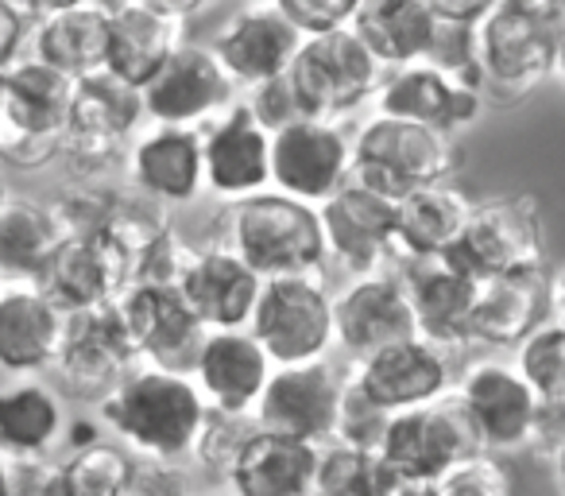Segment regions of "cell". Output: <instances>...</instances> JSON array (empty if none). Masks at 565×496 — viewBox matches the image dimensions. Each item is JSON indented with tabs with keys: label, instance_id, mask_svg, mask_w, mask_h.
<instances>
[{
	"label": "cell",
	"instance_id": "obj_41",
	"mask_svg": "<svg viewBox=\"0 0 565 496\" xmlns=\"http://www.w3.org/2000/svg\"><path fill=\"white\" fill-rule=\"evenodd\" d=\"M441 496H515V477L495 454L477 450L441 477Z\"/></svg>",
	"mask_w": 565,
	"mask_h": 496
},
{
	"label": "cell",
	"instance_id": "obj_51",
	"mask_svg": "<svg viewBox=\"0 0 565 496\" xmlns=\"http://www.w3.org/2000/svg\"><path fill=\"white\" fill-rule=\"evenodd\" d=\"M554 469H557V485H562V493H565V450H562V454H557Z\"/></svg>",
	"mask_w": 565,
	"mask_h": 496
},
{
	"label": "cell",
	"instance_id": "obj_36",
	"mask_svg": "<svg viewBox=\"0 0 565 496\" xmlns=\"http://www.w3.org/2000/svg\"><path fill=\"white\" fill-rule=\"evenodd\" d=\"M63 244L66 233L47 202L17 194L4 202L0 210V276L4 279L40 287Z\"/></svg>",
	"mask_w": 565,
	"mask_h": 496
},
{
	"label": "cell",
	"instance_id": "obj_27",
	"mask_svg": "<svg viewBox=\"0 0 565 496\" xmlns=\"http://www.w3.org/2000/svg\"><path fill=\"white\" fill-rule=\"evenodd\" d=\"M484 109V94L465 82L434 71V66H407L392 71L376 89V117L407 120L434 133L454 136L457 128L472 125Z\"/></svg>",
	"mask_w": 565,
	"mask_h": 496
},
{
	"label": "cell",
	"instance_id": "obj_34",
	"mask_svg": "<svg viewBox=\"0 0 565 496\" xmlns=\"http://www.w3.org/2000/svg\"><path fill=\"white\" fill-rule=\"evenodd\" d=\"M472 198L454 182L418 187L395 202V261L449 256L469 225Z\"/></svg>",
	"mask_w": 565,
	"mask_h": 496
},
{
	"label": "cell",
	"instance_id": "obj_37",
	"mask_svg": "<svg viewBox=\"0 0 565 496\" xmlns=\"http://www.w3.org/2000/svg\"><path fill=\"white\" fill-rule=\"evenodd\" d=\"M403 481L392 473L380 450H353V446H322L318 462L315 496H399Z\"/></svg>",
	"mask_w": 565,
	"mask_h": 496
},
{
	"label": "cell",
	"instance_id": "obj_24",
	"mask_svg": "<svg viewBox=\"0 0 565 496\" xmlns=\"http://www.w3.org/2000/svg\"><path fill=\"white\" fill-rule=\"evenodd\" d=\"M205 151V190L225 198L228 205L256 198L271 187V133L236 102L202 133Z\"/></svg>",
	"mask_w": 565,
	"mask_h": 496
},
{
	"label": "cell",
	"instance_id": "obj_19",
	"mask_svg": "<svg viewBox=\"0 0 565 496\" xmlns=\"http://www.w3.org/2000/svg\"><path fill=\"white\" fill-rule=\"evenodd\" d=\"M353 380L361 392L387 415L430 408V403L449 400L454 388V361L438 346L423 338L399 341L392 349H380L369 361H353Z\"/></svg>",
	"mask_w": 565,
	"mask_h": 496
},
{
	"label": "cell",
	"instance_id": "obj_33",
	"mask_svg": "<svg viewBox=\"0 0 565 496\" xmlns=\"http://www.w3.org/2000/svg\"><path fill=\"white\" fill-rule=\"evenodd\" d=\"M550 279L546 272H515V276L480 279L472 307V341L495 349H519L534 330L546 326Z\"/></svg>",
	"mask_w": 565,
	"mask_h": 496
},
{
	"label": "cell",
	"instance_id": "obj_10",
	"mask_svg": "<svg viewBox=\"0 0 565 496\" xmlns=\"http://www.w3.org/2000/svg\"><path fill=\"white\" fill-rule=\"evenodd\" d=\"M477 279L542 268V218L531 194H500L472 205L469 225L454 253Z\"/></svg>",
	"mask_w": 565,
	"mask_h": 496
},
{
	"label": "cell",
	"instance_id": "obj_22",
	"mask_svg": "<svg viewBox=\"0 0 565 496\" xmlns=\"http://www.w3.org/2000/svg\"><path fill=\"white\" fill-rule=\"evenodd\" d=\"M333 330H338V346L353 361H369L380 349L418 338L415 310L399 276L380 272V276L349 279L345 292L333 299Z\"/></svg>",
	"mask_w": 565,
	"mask_h": 496
},
{
	"label": "cell",
	"instance_id": "obj_3",
	"mask_svg": "<svg viewBox=\"0 0 565 496\" xmlns=\"http://www.w3.org/2000/svg\"><path fill=\"white\" fill-rule=\"evenodd\" d=\"M225 249H233L259 279L318 276L330 264L318 205L264 190L225 210Z\"/></svg>",
	"mask_w": 565,
	"mask_h": 496
},
{
	"label": "cell",
	"instance_id": "obj_31",
	"mask_svg": "<svg viewBox=\"0 0 565 496\" xmlns=\"http://www.w3.org/2000/svg\"><path fill=\"white\" fill-rule=\"evenodd\" d=\"M322 446L299 439H282L271 431H248L225 485L233 496H315Z\"/></svg>",
	"mask_w": 565,
	"mask_h": 496
},
{
	"label": "cell",
	"instance_id": "obj_30",
	"mask_svg": "<svg viewBox=\"0 0 565 496\" xmlns=\"http://www.w3.org/2000/svg\"><path fill=\"white\" fill-rule=\"evenodd\" d=\"M32 55L74 82L102 74L109 63V4H43V17L32 32Z\"/></svg>",
	"mask_w": 565,
	"mask_h": 496
},
{
	"label": "cell",
	"instance_id": "obj_52",
	"mask_svg": "<svg viewBox=\"0 0 565 496\" xmlns=\"http://www.w3.org/2000/svg\"><path fill=\"white\" fill-rule=\"evenodd\" d=\"M554 74L565 82V35H562V51H557V71H554Z\"/></svg>",
	"mask_w": 565,
	"mask_h": 496
},
{
	"label": "cell",
	"instance_id": "obj_21",
	"mask_svg": "<svg viewBox=\"0 0 565 496\" xmlns=\"http://www.w3.org/2000/svg\"><path fill=\"white\" fill-rule=\"evenodd\" d=\"M302 35L287 24L279 4H248L213 40V59L233 86L256 89L275 78H287L299 59Z\"/></svg>",
	"mask_w": 565,
	"mask_h": 496
},
{
	"label": "cell",
	"instance_id": "obj_9",
	"mask_svg": "<svg viewBox=\"0 0 565 496\" xmlns=\"http://www.w3.org/2000/svg\"><path fill=\"white\" fill-rule=\"evenodd\" d=\"M454 400L469 423L472 439L484 454H515L531 450L534 423H539L542 400L523 380L515 365L477 361L457 380Z\"/></svg>",
	"mask_w": 565,
	"mask_h": 496
},
{
	"label": "cell",
	"instance_id": "obj_26",
	"mask_svg": "<svg viewBox=\"0 0 565 496\" xmlns=\"http://www.w3.org/2000/svg\"><path fill=\"white\" fill-rule=\"evenodd\" d=\"M186 307L198 315L205 330H248L252 315H256L264 279L233 253L225 244H210V249H194L186 272L179 284Z\"/></svg>",
	"mask_w": 565,
	"mask_h": 496
},
{
	"label": "cell",
	"instance_id": "obj_15",
	"mask_svg": "<svg viewBox=\"0 0 565 496\" xmlns=\"http://www.w3.org/2000/svg\"><path fill=\"white\" fill-rule=\"evenodd\" d=\"M233 82L221 71L210 48L182 43L156 71V78L140 89L143 113L167 128H198L233 109Z\"/></svg>",
	"mask_w": 565,
	"mask_h": 496
},
{
	"label": "cell",
	"instance_id": "obj_14",
	"mask_svg": "<svg viewBox=\"0 0 565 496\" xmlns=\"http://www.w3.org/2000/svg\"><path fill=\"white\" fill-rule=\"evenodd\" d=\"M353 179V140L341 125L295 120L271 136V182L279 194L326 205Z\"/></svg>",
	"mask_w": 565,
	"mask_h": 496
},
{
	"label": "cell",
	"instance_id": "obj_28",
	"mask_svg": "<svg viewBox=\"0 0 565 496\" xmlns=\"http://www.w3.org/2000/svg\"><path fill=\"white\" fill-rule=\"evenodd\" d=\"M66 338V315L32 284L0 292V372L17 380L55 369Z\"/></svg>",
	"mask_w": 565,
	"mask_h": 496
},
{
	"label": "cell",
	"instance_id": "obj_53",
	"mask_svg": "<svg viewBox=\"0 0 565 496\" xmlns=\"http://www.w3.org/2000/svg\"><path fill=\"white\" fill-rule=\"evenodd\" d=\"M9 198H12V194L4 190V182H0V210H4V202H9Z\"/></svg>",
	"mask_w": 565,
	"mask_h": 496
},
{
	"label": "cell",
	"instance_id": "obj_5",
	"mask_svg": "<svg viewBox=\"0 0 565 496\" xmlns=\"http://www.w3.org/2000/svg\"><path fill=\"white\" fill-rule=\"evenodd\" d=\"M457 163L461 156H457L454 136L407 125V120L372 117L353 140V179L349 182L399 202L418 187L454 182Z\"/></svg>",
	"mask_w": 565,
	"mask_h": 496
},
{
	"label": "cell",
	"instance_id": "obj_17",
	"mask_svg": "<svg viewBox=\"0 0 565 496\" xmlns=\"http://www.w3.org/2000/svg\"><path fill=\"white\" fill-rule=\"evenodd\" d=\"M326 233V256L353 279L380 276L395 256V202L369 187L349 182L318 205Z\"/></svg>",
	"mask_w": 565,
	"mask_h": 496
},
{
	"label": "cell",
	"instance_id": "obj_45",
	"mask_svg": "<svg viewBox=\"0 0 565 496\" xmlns=\"http://www.w3.org/2000/svg\"><path fill=\"white\" fill-rule=\"evenodd\" d=\"M125 496H186V481H182L179 465H159L136 457V473L128 481Z\"/></svg>",
	"mask_w": 565,
	"mask_h": 496
},
{
	"label": "cell",
	"instance_id": "obj_20",
	"mask_svg": "<svg viewBox=\"0 0 565 496\" xmlns=\"http://www.w3.org/2000/svg\"><path fill=\"white\" fill-rule=\"evenodd\" d=\"M194 4H148V0H109V63L105 71L143 89L156 71L182 48V28Z\"/></svg>",
	"mask_w": 565,
	"mask_h": 496
},
{
	"label": "cell",
	"instance_id": "obj_8",
	"mask_svg": "<svg viewBox=\"0 0 565 496\" xmlns=\"http://www.w3.org/2000/svg\"><path fill=\"white\" fill-rule=\"evenodd\" d=\"M143 94L117 74L102 71L94 78H82L74 89L71 128L63 140V163L78 182H97L125 159V140L140 125Z\"/></svg>",
	"mask_w": 565,
	"mask_h": 496
},
{
	"label": "cell",
	"instance_id": "obj_48",
	"mask_svg": "<svg viewBox=\"0 0 565 496\" xmlns=\"http://www.w3.org/2000/svg\"><path fill=\"white\" fill-rule=\"evenodd\" d=\"M550 315H554V323L565 326V272L550 279Z\"/></svg>",
	"mask_w": 565,
	"mask_h": 496
},
{
	"label": "cell",
	"instance_id": "obj_32",
	"mask_svg": "<svg viewBox=\"0 0 565 496\" xmlns=\"http://www.w3.org/2000/svg\"><path fill=\"white\" fill-rule=\"evenodd\" d=\"M58 446H66V411L55 388L35 377L0 384V454L12 465H40Z\"/></svg>",
	"mask_w": 565,
	"mask_h": 496
},
{
	"label": "cell",
	"instance_id": "obj_16",
	"mask_svg": "<svg viewBox=\"0 0 565 496\" xmlns=\"http://www.w3.org/2000/svg\"><path fill=\"white\" fill-rule=\"evenodd\" d=\"M403 292L415 310V330L423 341L454 353L472 341V307H477L480 279L465 272L454 256L434 261H399L395 268Z\"/></svg>",
	"mask_w": 565,
	"mask_h": 496
},
{
	"label": "cell",
	"instance_id": "obj_44",
	"mask_svg": "<svg viewBox=\"0 0 565 496\" xmlns=\"http://www.w3.org/2000/svg\"><path fill=\"white\" fill-rule=\"evenodd\" d=\"M244 105H248L252 117H256L271 136L282 133L287 125H295V120H302V105L291 89V78H275V82H267V86L248 89Z\"/></svg>",
	"mask_w": 565,
	"mask_h": 496
},
{
	"label": "cell",
	"instance_id": "obj_35",
	"mask_svg": "<svg viewBox=\"0 0 565 496\" xmlns=\"http://www.w3.org/2000/svg\"><path fill=\"white\" fill-rule=\"evenodd\" d=\"M353 32L380 66L407 71V66H423L430 59L438 17H434L430 0H361Z\"/></svg>",
	"mask_w": 565,
	"mask_h": 496
},
{
	"label": "cell",
	"instance_id": "obj_29",
	"mask_svg": "<svg viewBox=\"0 0 565 496\" xmlns=\"http://www.w3.org/2000/svg\"><path fill=\"white\" fill-rule=\"evenodd\" d=\"M136 190L159 205H190L205 190V151L198 128L156 125L128 151Z\"/></svg>",
	"mask_w": 565,
	"mask_h": 496
},
{
	"label": "cell",
	"instance_id": "obj_42",
	"mask_svg": "<svg viewBox=\"0 0 565 496\" xmlns=\"http://www.w3.org/2000/svg\"><path fill=\"white\" fill-rule=\"evenodd\" d=\"M361 0H279V12L302 40H322L333 32H349Z\"/></svg>",
	"mask_w": 565,
	"mask_h": 496
},
{
	"label": "cell",
	"instance_id": "obj_4",
	"mask_svg": "<svg viewBox=\"0 0 565 496\" xmlns=\"http://www.w3.org/2000/svg\"><path fill=\"white\" fill-rule=\"evenodd\" d=\"M78 82L40 59H17L0 71V159L20 171L63 159Z\"/></svg>",
	"mask_w": 565,
	"mask_h": 496
},
{
	"label": "cell",
	"instance_id": "obj_11",
	"mask_svg": "<svg viewBox=\"0 0 565 496\" xmlns=\"http://www.w3.org/2000/svg\"><path fill=\"white\" fill-rule=\"evenodd\" d=\"M477 450L480 446L454 395L430 403V408L392 415L384 442H380V454L392 465L395 477L403 481V488L441 485V477Z\"/></svg>",
	"mask_w": 565,
	"mask_h": 496
},
{
	"label": "cell",
	"instance_id": "obj_1",
	"mask_svg": "<svg viewBox=\"0 0 565 496\" xmlns=\"http://www.w3.org/2000/svg\"><path fill=\"white\" fill-rule=\"evenodd\" d=\"M97 415L136 457L182 469L194 462L198 439L210 423V403L186 372L140 365L109 400L97 403Z\"/></svg>",
	"mask_w": 565,
	"mask_h": 496
},
{
	"label": "cell",
	"instance_id": "obj_46",
	"mask_svg": "<svg viewBox=\"0 0 565 496\" xmlns=\"http://www.w3.org/2000/svg\"><path fill=\"white\" fill-rule=\"evenodd\" d=\"M32 17L24 4H4L0 0V71L12 66L17 59H24V43H32Z\"/></svg>",
	"mask_w": 565,
	"mask_h": 496
},
{
	"label": "cell",
	"instance_id": "obj_25",
	"mask_svg": "<svg viewBox=\"0 0 565 496\" xmlns=\"http://www.w3.org/2000/svg\"><path fill=\"white\" fill-rule=\"evenodd\" d=\"M275 365L248 330H213L194 361V384L210 411L228 419L256 415V403L271 380Z\"/></svg>",
	"mask_w": 565,
	"mask_h": 496
},
{
	"label": "cell",
	"instance_id": "obj_38",
	"mask_svg": "<svg viewBox=\"0 0 565 496\" xmlns=\"http://www.w3.org/2000/svg\"><path fill=\"white\" fill-rule=\"evenodd\" d=\"M515 369L542 403H565V326L546 323L515 349Z\"/></svg>",
	"mask_w": 565,
	"mask_h": 496
},
{
	"label": "cell",
	"instance_id": "obj_39",
	"mask_svg": "<svg viewBox=\"0 0 565 496\" xmlns=\"http://www.w3.org/2000/svg\"><path fill=\"white\" fill-rule=\"evenodd\" d=\"M117 194L120 190L102 187V182H78V187L63 190L51 210H55V218L66 236H97V233H105V225H109Z\"/></svg>",
	"mask_w": 565,
	"mask_h": 496
},
{
	"label": "cell",
	"instance_id": "obj_50",
	"mask_svg": "<svg viewBox=\"0 0 565 496\" xmlns=\"http://www.w3.org/2000/svg\"><path fill=\"white\" fill-rule=\"evenodd\" d=\"M399 496H441L438 485H426V488H403Z\"/></svg>",
	"mask_w": 565,
	"mask_h": 496
},
{
	"label": "cell",
	"instance_id": "obj_18",
	"mask_svg": "<svg viewBox=\"0 0 565 496\" xmlns=\"http://www.w3.org/2000/svg\"><path fill=\"white\" fill-rule=\"evenodd\" d=\"M120 318H125L132 346L143 365L167 372H194V361L205 346V326L186 307L179 287L132 284L120 295Z\"/></svg>",
	"mask_w": 565,
	"mask_h": 496
},
{
	"label": "cell",
	"instance_id": "obj_13",
	"mask_svg": "<svg viewBox=\"0 0 565 496\" xmlns=\"http://www.w3.org/2000/svg\"><path fill=\"white\" fill-rule=\"evenodd\" d=\"M140 365L143 361H140V353H136L132 334H128L117 303L66 318V338L55 361L66 392L102 403V400H109V395L125 384V377H132Z\"/></svg>",
	"mask_w": 565,
	"mask_h": 496
},
{
	"label": "cell",
	"instance_id": "obj_23",
	"mask_svg": "<svg viewBox=\"0 0 565 496\" xmlns=\"http://www.w3.org/2000/svg\"><path fill=\"white\" fill-rule=\"evenodd\" d=\"M132 287V261L117 241L97 236H66L55 264L43 276L40 292L71 315H86L97 307H113Z\"/></svg>",
	"mask_w": 565,
	"mask_h": 496
},
{
	"label": "cell",
	"instance_id": "obj_12",
	"mask_svg": "<svg viewBox=\"0 0 565 496\" xmlns=\"http://www.w3.org/2000/svg\"><path fill=\"white\" fill-rule=\"evenodd\" d=\"M349 369L333 361L295 365L275 369L264 395L256 403V431H271L282 439H299L310 446H322L338 434V411L345 395Z\"/></svg>",
	"mask_w": 565,
	"mask_h": 496
},
{
	"label": "cell",
	"instance_id": "obj_49",
	"mask_svg": "<svg viewBox=\"0 0 565 496\" xmlns=\"http://www.w3.org/2000/svg\"><path fill=\"white\" fill-rule=\"evenodd\" d=\"M0 496H12V462L0 454Z\"/></svg>",
	"mask_w": 565,
	"mask_h": 496
},
{
	"label": "cell",
	"instance_id": "obj_6",
	"mask_svg": "<svg viewBox=\"0 0 565 496\" xmlns=\"http://www.w3.org/2000/svg\"><path fill=\"white\" fill-rule=\"evenodd\" d=\"M248 334L264 346L275 369L326 361L338 341L333 330V295L318 276L264 279Z\"/></svg>",
	"mask_w": 565,
	"mask_h": 496
},
{
	"label": "cell",
	"instance_id": "obj_2",
	"mask_svg": "<svg viewBox=\"0 0 565 496\" xmlns=\"http://www.w3.org/2000/svg\"><path fill=\"white\" fill-rule=\"evenodd\" d=\"M565 35L562 0H495L477 28L480 78L495 102H519L557 71Z\"/></svg>",
	"mask_w": 565,
	"mask_h": 496
},
{
	"label": "cell",
	"instance_id": "obj_43",
	"mask_svg": "<svg viewBox=\"0 0 565 496\" xmlns=\"http://www.w3.org/2000/svg\"><path fill=\"white\" fill-rule=\"evenodd\" d=\"M244 439H248V426H244V419H228V415L210 411V423H205L202 439H198L194 462L202 465L205 473H213V477L225 481L228 465H233V457H236V450H241Z\"/></svg>",
	"mask_w": 565,
	"mask_h": 496
},
{
	"label": "cell",
	"instance_id": "obj_54",
	"mask_svg": "<svg viewBox=\"0 0 565 496\" xmlns=\"http://www.w3.org/2000/svg\"><path fill=\"white\" fill-rule=\"evenodd\" d=\"M0 292H4V276H0Z\"/></svg>",
	"mask_w": 565,
	"mask_h": 496
},
{
	"label": "cell",
	"instance_id": "obj_40",
	"mask_svg": "<svg viewBox=\"0 0 565 496\" xmlns=\"http://www.w3.org/2000/svg\"><path fill=\"white\" fill-rule=\"evenodd\" d=\"M387 423H392V415L380 411L376 403L361 392V384L353 380V369H349L333 442H338V446H353V450H380V442H384V434H387Z\"/></svg>",
	"mask_w": 565,
	"mask_h": 496
},
{
	"label": "cell",
	"instance_id": "obj_47",
	"mask_svg": "<svg viewBox=\"0 0 565 496\" xmlns=\"http://www.w3.org/2000/svg\"><path fill=\"white\" fill-rule=\"evenodd\" d=\"M531 450L550 462H557V454L565 450V403H542L539 423H534Z\"/></svg>",
	"mask_w": 565,
	"mask_h": 496
},
{
	"label": "cell",
	"instance_id": "obj_7",
	"mask_svg": "<svg viewBox=\"0 0 565 496\" xmlns=\"http://www.w3.org/2000/svg\"><path fill=\"white\" fill-rule=\"evenodd\" d=\"M384 66L372 59V51L356 40V32H333L322 40H302L299 59L291 66V89L302 105V117L341 125L353 117L364 102H372L380 89Z\"/></svg>",
	"mask_w": 565,
	"mask_h": 496
}]
</instances>
